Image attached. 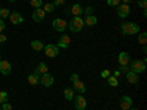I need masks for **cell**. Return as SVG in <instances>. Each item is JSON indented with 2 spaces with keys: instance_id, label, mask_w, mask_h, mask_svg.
<instances>
[{
  "instance_id": "6",
  "label": "cell",
  "mask_w": 147,
  "mask_h": 110,
  "mask_svg": "<svg viewBox=\"0 0 147 110\" xmlns=\"http://www.w3.org/2000/svg\"><path fill=\"white\" fill-rule=\"evenodd\" d=\"M74 106L77 110H85L87 107V100L82 97V94H78L77 97H74Z\"/></svg>"
},
{
  "instance_id": "33",
  "label": "cell",
  "mask_w": 147,
  "mask_h": 110,
  "mask_svg": "<svg viewBox=\"0 0 147 110\" xmlns=\"http://www.w3.org/2000/svg\"><path fill=\"white\" fill-rule=\"evenodd\" d=\"M78 79H80L78 73H72V75L69 76V81H71V82H75V81H78Z\"/></svg>"
},
{
  "instance_id": "23",
  "label": "cell",
  "mask_w": 147,
  "mask_h": 110,
  "mask_svg": "<svg viewBox=\"0 0 147 110\" xmlns=\"http://www.w3.org/2000/svg\"><path fill=\"white\" fill-rule=\"evenodd\" d=\"M107 79V84L110 85V87H118L119 85V81H118V78H115L113 75H110L109 78H106Z\"/></svg>"
},
{
  "instance_id": "38",
  "label": "cell",
  "mask_w": 147,
  "mask_h": 110,
  "mask_svg": "<svg viewBox=\"0 0 147 110\" xmlns=\"http://www.w3.org/2000/svg\"><path fill=\"white\" fill-rule=\"evenodd\" d=\"M3 31H5V22H3V19H0V34Z\"/></svg>"
},
{
  "instance_id": "30",
  "label": "cell",
  "mask_w": 147,
  "mask_h": 110,
  "mask_svg": "<svg viewBox=\"0 0 147 110\" xmlns=\"http://www.w3.org/2000/svg\"><path fill=\"white\" fill-rule=\"evenodd\" d=\"M107 6H112V7H116L118 5H121V0H106Z\"/></svg>"
},
{
  "instance_id": "15",
  "label": "cell",
  "mask_w": 147,
  "mask_h": 110,
  "mask_svg": "<svg viewBox=\"0 0 147 110\" xmlns=\"http://www.w3.org/2000/svg\"><path fill=\"white\" fill-rule=\"evenodd\" d=\"M72 90L77 91L78 94H84V93H85V84L78 79V81H75V82H72Z\"/></svg>"
},
{
  "instance_id": "12",
  "label": "cell",
  "mask_w": 147,
  "mask_h": 110,
  "mask_svg": "<svg viewBox=\"0 0 147 110\" xmlns=\"http://www.w3.org/2000/svg\"><path fill=\"white\" fill-rule=\"evenodd\" d=\"M129 60H131V57H129V54L127 52H121L118 54V63H119V66H128Z\"/></svg>"
},
{
  "instance_id": "19",
  "label": "cell",
  "mask_w": 147,
  "mask_h": 110,
  "mask_svg": "<svg viewBox=\"0 0 147 110\" xmlns=\"http://www.w3.org/2000/svg\"><path fill=\"white\" fill-rule=\"evenodd\" d=\"M47 65L44 63V62H41V63H38L37 65V68L34 69V73H37V75H43V73H47Z\"/></svg>"
},
{
  "instance_id": "2",
  "label": "cell",
  "mask_w": 147,
  "mask_h": 110,
  "mask_svg": "<svg viewBox=\"0 0 147 110\" xmlns=\"http://www.w3.org/2000/svg\"><path fill=\"white\" fill-rule=\"evenodd\" d=\"M68 28L72 32H80L84 28V19L81 16H74L69 22H68Z\"/></svg>"
},
{
  "instance_id": "27",
  "label": "cell",
  "mask_w": 147,
  "mask_h": 110,
  "mask_svg": "<svg viewBox=\"0 0 147 110\" xmlns=\"http://www.w3.org/2000/svg\"><path fill=\"white\" fill-rule=\"evenodd\" d=\"M9 101V95L6 91H0V104H3V103H7Z\"/></svg>"
},
{
  "instance_id": "25",
  "label": "cell",
  "mask_w": 147,
  "mask_h": 110,
  "mask_svg": "<svg viewBox=\"0 0 147 110\" xmlns=\"http://www.w3.org/2000/svg\"><path fill=\"white\" fill-rule=\"evenodd\" d=\"M138 43H140L141 46H146V43H147V32H140V35H138Z\"/></svg>"
},
{
  "instance_id": "32",
  "label": "cell",
  "mask_w": 147,
  "mask_h": 110,
  "mask_svg": "<svg viewBox=\"0 0 147 110\" xmlns=\"http://www.w3.org/2000/svg\"><path fill=\"white\" fill-rule=\"evenodd\" d=\"M137 3H138V6H140L143 10H144V9H147V0H138Z\"/></svg>"
},
{
  "instance_id": "40",
  "label": "cell",
  "mask_w": 147,
  "mask_h": 110,
  "mask_svg": "<svg viewBox=\"0 0 147 110\" xmlns=\"http://www.w3.org/2000/svg\"><path fill=\"white\" fill-rule=\"evenodd\" d=\"M122 2H124V5H129V3L134 2V0H122Z\"/></svg>"
},
{
  "instance_id": "28",
  "label": "cell",
  "mask_w": 147,
  "mask_h": 110,
  "mask_svg": "<svg viewBox=\"0 0 147 110\" xmlns=\"http://www.w3.org/2000/svg\"><path fill=\"white\" fill-rule=\"evenodd\" d=\"M9 15H10L9 9H0V19H6L9 18Z\"/></svg>"
},
{
  "instance_id": "7",
  "label": "cell",
  "mask_w": 147,
  "mask_h": 110,
  "mask_svg": "<svg viewBox=\"0 0 147 110\" xmlns=\"http://www.w3.org/2000/svg\"><path fill=\"white\" fill-rule=\"evenodd\" d=\"M116 13H118V16L119 18H127L129 13H131V7H129V5H118L116 6Z\"/></svg>"
},
{
  "instance_id": "20",
  "label": "cell",
  "mask_w": 147,
  "mask_h": 110,
  "mask_svg": "<svg viewBox=\"0 0 147 110\" xmlns=\"http://www.w3.org/2000/svg\"><path fill=\"white\" fill-rule=\"evenodd\" d=\"M31 48L34 52H40V50L44 48V43H41L40 40H32L31 41Z\"/></svg>"
},
{
  "instance_id": "3",
  "label": "cell",
  "mask_w": 147,
  "mask_h": 110,
  "mask_svg": "<svg viewBox=\"0 0 147 110\" xmlns=\"http://www.w3.org/2000/svg\"><path fill=\"white\" fill-rule=\"evenodd\" d=\"M128 68H129L131 72L137 73V75H140V73L146 72V63L143 62V60H129Z\"/></svg>"
},
{
  "instance_id": "17",
  "label": "cell",
  "mask_w": 147,
  "mask_h": 110,
  "mask_svg": "<svg viewBox=\"0 0 147 110\" xmlns=\"http://www.w3.org/2000/svg\"><path fill=\"white\" fill-rule=\"evenodd\" d=\"M69 12L74 15V16H81L82 15V12H84V7L81 6V5H78V3H75L71 9H69Z\"/></svg>"
},
{
  "instance_id": "18",
  "label": "cell",
  "mask_w": 147,
  "mask_h": 110,
  "mask_svg": "<svg viewBox=\"0 0 147 110\" xmlns=\"http://www.w3.org/2000/svg\"><path fill=\"white\" fill-rule=\"evenodd\" d=\"M97 22H99V19H97L94 15H90V16H85L84 25H87V27H94V25H97Z\"/></svg>"
},
{
  "instance_id": "34",
  "label": "cell",
  "mask_w": 147,
  "mask_h": 110,
  "mask_svg": "<svg viewBox=\"0 0 147 110\" xmlns=\"http://www.w3.org/2000/svg\"><path fill=\"white\" fill-rule=\"evenodd\" d=\"M53 5H55V7H57V6H63V5H65V0H55Z\"/></svg>"
},
{
  "instance_id": "22",
  "label": "cell",
  "mask_w": 147,
  "mask_h": 110,
  "mask_svg": "<svg viewBox=\"0 0 147 110\" xmlns=\"http://www.w3.org/2000/svg\"><path fill=\"white\" fill-rule=\"evenodd\" d=\"M74 93H75V91H74L72 88H65L63 90V97H65V99L69 101V100H74V97H75V95H74Z\"/></svg>"
},
{
  "instance_id": "36",
  "label": "cell",
  "mask_w": 147,
  "mask_h": 110,
  "mask_svg": "<svg viewBox=\"0 0 147 110\" xmlns=\"http://www.w3.org/2000/svg\"><path fill=\"white\" fill-rule=\"evenodd\" d=\"M2 110H12V106L9 103H3L2 104Z\"/></svg>"
},
{
  "instance_id": "29",
  "label": "cell",
  "mask_w": 147,
  "mask_h": 110,
  "mask_svg": "<svg viewBox=\"0 0 147 110\" xmlns=\"http://www.w3.org/2000/svg\"><path fill=\"white\" fill-rule=\"evenodd\" d=\"M93 12H94V7L93 6H87V7H84L82 13H85V16H90V15H93Z\"/></svg>"
},
{
  "instance_id": "37",
  "label": "cell",
  "mask_w": 147,
  "mask_h": 110,
  "mask_svg": "<svg viewBox=\"0 0 147 110\" xmlns=\"http://www.w3.org/2000/svg\"><path fill=\"white\" fill-rule=\"evenodd\" d=\"M7 41V37L5 34H0V43H6Z\"/></svg>"
},
{
  "instance_id": "26",
  "label": "cell",
  "mask_w": 147,
  "mask_h": 110,
  "mask_svg": "<svg viewBox=\"0 0 147 110\" xmlns=\"http://www.w3.org/2000/svg\"><path fill=\"white\" fill-rule=\"evenodd\" d=\"M30 5L34 7V9H40L43 6V0H30Z\"/></svg>"
},
{
  "instance_id": "45",
  "label": "cell",
  "mask_w": 147,
  "mask_h": 110,
  "mask_svg": "<svg viewBox=\"0 0 147 110\" xmlns=\"http://www.w3.org/2000/svg\"><path fill=\"white\" fill-rule=\"evenodd\" d=\"M0 9H2V7H0Z\"/></svg>"
},
{
  "instance_id": "44",
  "label": "cell",
  "mask_w": 147,
  "mask_h": 110,
  "mask_svg": "<svg viewBox=\"0 0 147 110\" xmlns=\"http://www.w3.org/2000/svg\"><path fill=\"white\" fill-rule=\"evenodd\" d=\"M0 110H2V107H0Z\"/></svg>"
},
{
  "instance_id": "9",
  "label": "cell",
  "mask_w": 147,
  "mask_h": 110,
  "mask_svg": "<svg viewBox=\"0 0 147 110\" xmlns=\"http://www.w3.org/2000/svg\"><path fill=\"white\" fill-rule=\"evenodd\" d=\"M119 106L122 110H129L132 107V99L129 95H122L121 100H119Z\"/></svg>"
},
{
  "instance_id": "4",
  "label": "cell",
  "mask_w": 147,
  "mask_h": 110,
  "mask_svg": "<svg viewBox=\"0 0 147 110\" xmlns=\"http://www.w3.org/2000/svg\"><path fill=\"white\" fill-rule=\"evenodd\" d=\"M52 27H53V30H55V31H57V32H63V31L68 28V22H66L65 19L57 18V19H53Z\"/></svg>"
},
{
  "instance_id": "39",
  "label": "cell",
  "mask_w": 147,
  "mask_h": 110,
  "mask_svg": "<svg viewBox=\"0 0 147 110\" xmlns=\"http://www.w3.org/2000/svg\"><path fill=\"white\" fill-rule=\"evenodd\" d=\"M121 75H122V73H121L119 70H115V73H113V76H115V78H119Z\"/></svg>"
},
{
  "instance_id": "1",
  "label": "cell",
  "mask_w": 147,
  "mask_h": 110,
  "mask_svg": "<svg viewBox=\"0 0 147 110\" xmlns=\"http://www.w3.org/2000/svg\"><path fill=\"white\" fill-rule=\"evenodd\" d=\"M121 31L124 35H134L140 32V27L136 22H122L121 23Z\"/></svg>"
},
{
  "instance_id": "21",
  "label": "cell",
  "mask_w": 147,
  "mask_h": 110,
  "mask_svg": "<svg viewBox=\"0 0 147 110\" xmlns=\"http://www.w3.org/2000/svg\"><path fill=\"white\" fill-rule=\"evenodd\" d=\"M28 84L30 85L40 84V75H37V73H31V75H28Z\"/></svg>"
},
{
  "instance_id": "5",
  "label": "cell",
  "mask_w": 147,
  "mask_h": 110,
  "mask_svg": "<svg viewBox=\"0 0 147 110\" xmlns=\"http://www.w3.org/2000/svg\"><path fill=\"white\" fill-rule=\"evenodd\" d=\"M44 53L47 57H56V56H59V47L56 44H46Z\"/></svg>"
},
{
  "instance_id": "31",
  "label": "cell",
  "mask_w": 147,
  "mask_h": 110,
  "mask_svg": "<svg viewBox=\"0 0 147 110\" xmlns=\"http://www.w3.org/2000/svg\"><path fill=\"white\" fill-rule=\"evenodd\" d=\"M110 75H112V72H110L109 69H105V70H102V72H100V76H102L103 79H106V78H109Z\"/></svg>"
},
{
  "instance_id": "8",
  "label": "cell",
  "mask_w": 147,
  "mask_h": 110,
  "mask_svg": "<svg viewBox=\"0 0 147 110\" xmlns=\"http://www.w3.org/2000/svg\"><path fill=\"white\" fill-rule=\"evenodd\" d=\"M53 82H55V78L49 72L47 73H43V75L40 76V84L43 85V87H52Z\"/></svg>"
},
{
  "instance_id": "42",
  "label": "cell",
  "mask_w": 147,
  "mask_h": 110,
  "mask_svg": "<svg viewBox=\"0 0 147 110\" xmlns=\"http://www.w3.org/2000/svg\"><path fill=\"white\" fill-rule=\"evenodd\" d=\"M9 2H10V3H12V2H15V0H9Z\"/></svg>"
},
{
  "instance_id": "41",
  "label": "cell",
  "mask_w": 147,
  "mask_h": 110,
  "mask_svg": "<svg viewBox=\"0 0 147 110\" xmlns=\"http://www.w3.org/2000/svg\"><path fill=\"white\" fill-rule=\"evenodd\" d=\"M129 110H138V109H132V107H131V109H129Z\"/></svg>"
},
{
  "instance_id": "11",
  "label": "cell",
  "mask_w": 147,
  "mask_h": 110,
  "mask_svg": "<svg viewBox=\"0 0 147 110\" xmlns=\"http://www.w3.org/2000/svg\"><path fill=\"white\" fill-rule=\"evenodd\" d=\"M9 19H10V22L13 23V25H19V23H22V22H24V16L19 13V12H16V10L10 12Z\"/></svg>"
},
{
  "instance_id": "24",
  "label": "cell",
  "mask_w": 147,
  "mask_h": 110,
  "mask_svg": "<svg viewBox=\"0 0 147 110\" xmlns=\"http://www.w3.org/2000/svg\"><path fill=\"white\" fill-rule=\"evenodd\" d=\"M55 9H56V7H55V5H53V3H46L43 10L46 12V13H53V12H55Z\"/></svg>"
},
{
  "instance_id": "35",
  "label": "cell",
  "mask_w": 147,
  "mask_h": 110,
  "mask_svg": "<svg viewBox=\"0 0 147 110\" xmlns=\"http://www.w3.org/2000/svg\"><path fill=\"white\" fill-rule=\"evenodd\" d=\"M118 70H119L121 73H124V75H125V73L129 70V68H128V66H119V69H118Z\"/></svg>"
},
{
  "instance_id": "13",
  "label": "cell",
  "mask_w": 147,
  "mask_h": 110,
  "mask_svg": "<svg viewBox=\"0 0 147 110\" xmlns=\"http://www.w3.org/2000/svg\"><path fill=\"white\" fill-rule=\"evenodd\" d=\"M44 16H46V12L40 7V9H34V12H32V19L35 21V22H41V21H44Z\"/></svg>"
},
{
  "instance_id": "16",
  "label": "cell",
  "mask_w": 147,
  "mask_h": 110,
  "mask_svg": "<svg viewBox=\"0 0 147 110\" xmlns=\"http://www.w3.org/2000/svg\"><path fill=\"white\" fill-rule=\"evenodd\" d=\"M125 78H127V81L129 82V84H138V81H140V76L137 75V73H134V72H131V70H128L127 73H125Z\"/></svg>"
},
{
  "instance_id": "10",
  "label": "cell",
  "mask_w": 147,
  "mask_h": 110,
  "mask_svg": "<svg viewBox=\"0 0 147 110\" xmlns=\"http://www.w3.org/2000/svg\"><path fill=\"white\" fill-rule=\"evenodd\" d=\"M69 44H71V38H69V35L68 34H62L59 37V40H57V47L59 48H68L69 47Z\"/></svg>"
},
{
  "instance_id": "43",
  "label": "cell",
  "mask_w": 147,
  "mask_h": 110,
  "mask_svg": "<svg viewBox=\"0 0 147 110\" xmlns=\"http://www.w3.org/2000/svg\"><path fill=\"white\" fill-rule=\"evenodd\" d=\"M0 60H2V54H0Z\"/></svg>"
},
{
  "instance_id": "14",
  "label": "cell",
  "mask_w": 147,
  "mask_h": 110,
  "mask_svg": "<svg viewBox=\"0 0 147 110\" xmlns=\"http://www.w3.org/2000/svg\"><path fill=\"white\" fill-rule=\"evenodd\" d=\"M0 72H2L3 75H9L12 72V65L7 60H0Z\"/></svg>"
}]
</instances>
